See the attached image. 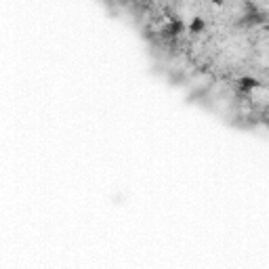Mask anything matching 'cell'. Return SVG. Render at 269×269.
Here are the masks:
<instances>
[{
  "label": "cell",
  "mask_w": 269,
  "mask_h": 269,
  "mask_svg": "<svg viewBox=\"0 0 269 269\" xmlns=\"http://www.w3.org/2000/svg\"><path fill=\"white\" fill-rule=\"evenodd\" d=\"M183 30H185V26H183V21L173 19V21H170V24L162 30V34H164V36H177V34H181Z\"/></svg>",
  "instance_id": "6da1fadb"
},
{
  "label": "cell",
  "mask_w": 269,
  "mask_h": 269,
  "mask_svg": "<svg viewBox=\"0 0 269 269\" xmlns=\"http://www.w3.org/2000/svg\"><path fill=\"white\" fill-rule=\"evenodd\" d=\"M256 87H259V80L256 78H240V82H238V89L242 91V93H252Z\"/></svg>",
  "instance_id": "7a4b0ae2"
},
{
  "label": "cell",
  "mask_w": 269,
  "mask_h": 269,
  "mask_svg": "<svg viewBox=\"0 0 269 269\" xmlns=\"http://www.w3.org/2000/svg\"><path fill=\"white\" fill-rule=\"evenodd\" d=\"M204 26H206V24H204L202 17H193V21L189 24V32H191V34H200V32L204 30Z\"/></svg>",
  "instance_id": "3957f363"
},
{
  "label": "cell",
  "mask_w": 269,
  "mask_h": 269,
  "mask_svg": "<svg viewBox=\"0 0 269 269\" xmlns=\"http://www.w3.org/2000/svg\"><path fill=\"white\" fill-rule=\"evenodd\" d=\"M210 3H214V5H221V3H225V0H210Z\"/></svg>",
  "instance_id": "277c9868"
}]
</instances>
